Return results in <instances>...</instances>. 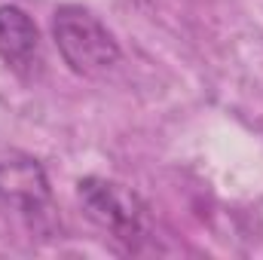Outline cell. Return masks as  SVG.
I'll return each instance as SVG.
<instances>
[{"label": "cell", "instance_id": "4", "mask_svg": "<svg viewBox=\"0 0 263 260\" xmlns=\"http://www.w3.org/2000/svg\"><path fill=\"white\" fill-rule=\"evenodd\" d=\"M0 62L18 77H31L40 65V31L15 3L0 6Z\"/></svg>", "mask_w": 263, "mask_h": 260}, {"label": "cell", "instance_id": "3", "mask_svg": "<svg viewBox=\"0 0 263 260\" xmlns=\"http://www.w3.org/2000/svg\"><path fill=\"white\" fill-rule=\"evenodd\" d=\"M0 202L31 224L52 214V190L43 165L28 153H0Z\"/></svg>", "mask_w": 263, "mask_h": 260}, {"label": "cell", "instance_id": "2", "mask_svg": "<svg viewBox=\"0 0 263 260\" xmlns=\"http://www.w3.org/2000/svg\"><path fill=\"white\" fill-rule=\"evenodd\" d=\"M52 37L65 65L80 77H101L120 62L117 37L83 6H59L52 15Z\"/></svg>", "mask_w": 263, "mask_h": 260}, {"label": "cell", "instance_id": "1", "mask_svg": "<svg viewBox=\"0 0 263 260\" xmlns=\"http://www.w3.org/2000/svg\"><path fill=\"white\" fill-rule=\"evenodd\" d=\"M77 199L86 217L104 233H110V239L123 242L126 248H138L150 239V230H153L150 208L132 187L110 178L89 175L77 184Z\"/></svg>", "mask_w": 263, "mask_h": 260}]
</instances>
